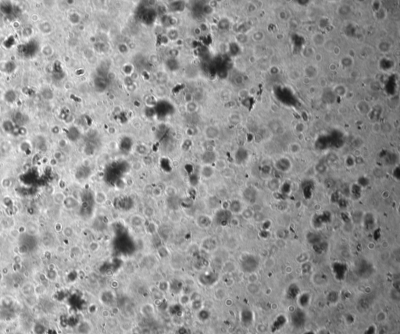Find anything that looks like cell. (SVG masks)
<instances>
[{"instance_id": "cell-19", "label": "cell", "mask_w": 400, "mask_h": 334, "mask_svg": "<svg viewBox=\"0 0 400 334\" xmlns=\"http://www.w3.org/2000/svg\"><path fill=\"white\" fill-rule=\"evenodd\" d=\"M291 183H289L288 181H285L284 183L281 184V187H280L279 189V192L281 193L283 196H287V195H289V194L291 193Z\"/></svg>"}, {"instance_id": "cell-1", "label": "cell", "mask_w": 400, "mask_h": 334, "mask_svg": "<svg viewBox=\"0 0 400 334\" xmlns=\"http://www.w3.org/2000/svg\"><path fill=\"white\" fill-rule=\"evenodd\" d=\"M259 259L255 255H247L242 261V269L249 273H253L259 267Z\"/></svg>"}, {"instance_id": "cell-39", "label": "cell", "mask_w": 400, "mask_h": 334, "mask_svg": "<svg viewBox=\"0 0 400 334\" xmlns=\"http://www.w3.org/2000/svg\"><path fill=\"white\" fill-rule=\"evenodd\" d=\"M375 13H376V18L379 19V20H384V19L386 17L387 13L385 9L381 8L379 10H377V11L375 12Z\"/></svg>"}, {"instance_id": "cell-40", "label": "cell", "mask_w": 400, "mask_h": 334, "mask_svg": "<svg viewBox=\"0 0 400 334\" xmlns=\"http://www.w3.org/2000/svg\"><path fill=\"white\" fill-rule=\"evenodd\" d=\"M264 38V34H263L262 31H256L253 34V36H252V38L255 42H261L262 40Z\"/></svg>"}, {"instance_id": "cell-53", "label": "cell", "mask_w": 400, "mask_h": 334, "mask_svg": "<svg viewBox=\"0 0 400 334\" xmlns=\"http://www.w3.org/2000/svg\"><path fill=\"white\" fill-rule=\"evenodd\" d=\"M137 151L139 154H142V155H146L147 154V149L146 147L143 146V145H141L137 149Z\"/></svg>"}, {"instance_id": "cell-11", "label": "cell", "mask_w": 400, "mask_h": 334, "mask_svg": "<svg viewBox=\"0 0 400 334\" xmlns=\"http://www.w3.org/2000/svg\"><path fill=\"white\" fill-rule=\"evenodd\" d=\"M94 199H95V202H96V204L104 205L107 202L108 197H107L106 193L102 191V190H99V191H96V192L95 196H94Z\"/></svg>"}, {"instance_id": "cell-7", "label": "cell", "mask_w": 400, "mask_h": 334, "mask_svg": "<svg viewBox=\"0 0 400 334\" xmlns=\"http://www.w3.org/2000/svg\"><path fill=\"white\" fill-rule=\"evenodd\" d=\"M243 209H244V208H243L242 202H240L239 200L235 199L230 202L228 211L230 212L231 214H240L242 213Z\"/></svg>"}, {"instance_id": "cell-55", "label": "cell", "mask_w": 400, "mask_h": 334, "mask_svg": "<svg viewBox=\"0 0 400 334\" xmlns=\"http://www.w3.org/2000/svg\"><path fill=\"white\" fill-rule=\"evenodd\" d=\"M304 129H305V127L302 123H299L296 125V130H297L298 132H299V133L302 132V131L304 130Z\"/></svg>"}, {"instance_id": "cell-10", "label": "cell", "mask_w": 400, "mask_h": 334, "mask_svg": "<svg viewBox=\"0 0 400 334\" xmlns=\"http://www.w3.org/2000/svg\"><path fill=\"white\" fill-rule=\"evenodd\" d=\"M310 299H311V296L309 293H303V294H299L298 296V303L299 306L302 308H306L308 306L310 302Z\"/></svg>"}, {"instance_id": "cell-28", "label": "cell", "mask_w": 400, "mask_h": 334, "mask_svg": "<svg viewBox=\"0 0 400 334\" xmlns=\"http://www.w3.org/2000/svg\"><path fill=\"white\" fill-rule=\"evenodd\" d=\"M334 92H335V95H338V96H345V95L347 94V90L346 88L345 87L344 85H337L334 89Z\"/></svg>"}, {"instance_id": "cell-5", "label": "cell", "mask_w": 400, "mask_h": 334, "mask_svg": "<svg viewBox=\"0 0 400 334\" xmlns=\"http://www.w3.org/2000/svg\"><path fill=\"white\" fill-rule=\"evenodd\" d=\"M205 137L209 141H213V140L216 139L220 135V130L218 127L215 126H209L205 128L204 130Z\"/></svg>"}, {"instance_id": "cell-43", "label": "cell", "mask_w": 400, "mask_h": 334, "mask_svg": "<svg viewBox=\"0 0 400 334\" xmlns=\"http://www.w3.org/2000/svg\"><path fill=\"white\" fill-rule=\"evenodd\" d=\"M289 77L291 81H296L300 77V74L297 70H291L289 73Z\"/></svg>"}, {"instance_id": "cell-13", "label": "cell", "mask_w": 400, "mask_h": 334, "mask_svg": "<svg viewBox=\"0 0 400 334\" xmlns=\"http://www.w3.org/2000/svg\"><path fill=\"white\" fill-rule=\"evenodd\" d=\"M281 184H282V183L280 182V180L278 179L273 178L268 181L267 183L268 189L270 190H271V191H273V192L274 193L277 192V191H279Z\"/></svg>"}, {"instance_id": "cell-21", "label": "cell", "mask_w": 400, "mask_h": 334, "mask_svg": "<svg viewBox=\"0 0 400 334\" xmlns=\"http://www.w3.org/2000/svg\"><path fill=\"white\" fill-rule=\"evenodd\" d=\"M236 160L237 162H239V163H242L244 161L246 160V159L248 158V152L245 149H240L238 150L237 153H236Z\"/></svg>"}, {"instance_id": "cell-12", "label": "cell", "mask_w": 400, "mask_h": 334, "mask_svg": "<svg viewBox=\"0 0 400 334\" xmlns=\"http://www.w3.org/2000/svg\"><path fill=\"white\" fill-rule=\"evenodd\" d=\"M300 294V290L299 287L296 284L293 283L289 286V287L287 290V296H289V298L293 299L296 298Z\"/></svg>"}, {"instance_id": "cell-49", "label": "cell", "mask_w": 400, "mask_h": 334, "mask_svg": "<svg viewBox=\"0 0 400 334\" xmlns=\"http://www.w3.org/2000/svg\"><path fill=\"white\" fill-rule=\"evenodd\" d=\"M376 319H377V322L382 323V322H384V321L386 319V315H385V313H384L383 311H381V312H379V313L377 315V316H376Z\"/></svg>"}, {"instance_id": "cell-52", "label": "cell", "mask_w": 400, "mask_h": 334, "mask_svg": "<svg viewBox=\"0 0 400 334\" xmlns=\"http://www.w3.org/2000/svg\"><path fill=\"white\" fill-rule=\"evenodd\" d=\"M372 130L374 133H378L382 130V124L379 123H374L372 126Z\"/></svg>"}, {"instance_id": "cell-9", "label": "cell", "mask_w": 400, "mask_h": 334, "mask_svg": "<svg viewBox=\"0 0 400 334\" xmlns=\"http://www.w3.org/2000/svg\"><path fill=\"white\" fill-rule=\"evenodd\" d=\"M214 172H215V169L213 167L211 166L210 165H204L201 169L200 173H201V176L202 178L208 180V179H210L212 176H213Z\"/></svg>"}, {"instance_id": "cell-8", "label": "cell", "mask_w": 400, "mask_h": 334, "mask_svg": "<svg viewBox=\"0 0 400 334\" xmlns=\"http://www.w3.org/2000/svg\"><path fill=\"white\" fill-rule=\"evenodd\" d=\"M145 222L146 221H145V218L144 216L138 215V214L133 215L130 218V225L135 228L142 227L145 224Z\"/></svg>"}, {"instance_id": "cell-46", "label": "cell", "mask_w": 400, "mask_h": 334, "mask_svg": "<svg viewBox=\"0 0 400 334\" xmlns=\"http://www.w3.org/2000/svg\"><path fill=\"white\" fill-rule=\"evenodd\" d=\"M197 109V105L195 103V102H189L188 104H187V110L189 112V113H192V112H195Z\"/></svg>"}, {"instance_id": "cell-37", "label": "cell", "mask_w": 400, "mask_h": 334, "mask_svg": "<svg viewBox=\"0 0 400 334\" xmlns=\"http://www.w3.org/2000/svg\"><path fill=\"white\" fill-rule=\"evenodd\" d=\"M369 183H370V180H369L367 177H364V176H363V177H360V178L359 179L358 183H357V184H358L360 188H363L369 185Z\"/></svg>"}, {"instance_id": "cell-50", "label": "cell", "mask_w": 400, "mask_h": 334, "mask_svg": "<svg viewBox=\"0 0 400 334\" xmlns=\"http://www.w3.org/2000/svg\"><path fill=\"white\" fill-rule=\"evenodd\" d=\"M316 170L319 173H323L326 171V166L323 163H319L316 166Z\"/></svg>"}, {"instance_id": "cell-18", "label": "cell", "mask_w": 400, "mask_h": 334, "mask_svg": "<svg viewBox=\"0 0 400 334\" xmlns=\"http://www.w3.org/2000/svg\"><path fill=\"white\" fill-rule=\"evenodd\" d=\"M143 216H144L145 219H151L152 218H153V216H155V209L151 205H147L143 209Z\"/></svg>"}, {"instance_id": "cell-4", "label": "cell", "mask_w": 400, "mask_h": 334, "mask_svg": "<svg viewBox=\"0 0 400 334\" xmlns=\"http://www.w3.org/2000/svg\"><path fill=\"white\" fill-rule=\"evenodd\" d=\"M196 223L199 227L202 228V229H206L209 228L213 223V218L211 216L203 214V215H199L196 218Z\"/></svg>"}, {"instance_id": "cell-16", "label": "cell", "mask_w": 400, "mask_h": 334, "mask_svg": "<svg viewBox=\"0 0 400 334\" xmlns=\"http://www.w3.org/2000/svg\"><path fill=\"white\" fill-rule=\"evenodd\" d=\"M356 109L361 114H367L370 112V105L365 101H360L356 104Z\"/></svg>"}, {"instance_id": "cell-23", "label": "cell", "mask_w": 400, "mask_h": 334, "mask_svg": "<svg viewBox=\"0 0 400 334\" xmlns=\"http://www.w3.org/2000/svg\"><path fill=\"white\" fill-rule=\"evenodd\" d=\"M326 281H327L326 275H323L322 273H316L313 275V282L316 285H323L326 283Z\"/></svg>"}, {"instance_id": "cell-14", "label": "cell", "mask_w": 400, "mask_h": 334, "mask_svg": "<svg viewBox=\"0 0 400 334\" xmlns=\"http://www.w3.org/2000/svg\"><path fill=\"white\" fill-rule=\"evenodd\" d=\"M312 223H313V227L316 228V229L322 227L323 224L325 223L323 216H322V214H316L313 216V218L312 219Z\"/></svg>"}, {"instance_id": "cell-56", "label": "cell", "mask_w": 400, "mask_h": 334, "mask_svg": "<svg viewBox=\"0 0 400 334\" xmlns=\"http://www.w3.org/2000/svg\"><path fill=\"white\" fill-rule=\"evenodd\" d=\"M109 148L111 150H116L118 148V144L116 142H110L109 143Z\"/></svg>"}, {"instance_id": "cell-30", "label": "cell", "mask_w": 400, "mask_h": 334, "mask_svg": "<svg viewBox=\"0 0 400 334\" xmlns=\"http://www.w3.org/2000/svg\"><path fill=\"white\" fill-rule=\"evenodd\" d=\"M214 164H215V169H217V170L223 171V169H225L227 168L226 162L223 159H217V160L215 161Z\"/></svg>"}, {"instance_id": "cell-32", "label": "cell", "mask_w": 400, "mask_h": 334, "mask_svg": "<svg viewBox=\"0 0 400 334\" xmlns=\"http://www.w3.org/2000/svg\"><path fill=\"white\" fill-rule=\"evenodd\" d=\"M374 216H373L371 214L367 215L365 218L363 219V222H364L365 226H367V227H369V226H372L374 225Z\"/></svg>"}, {"instance_id": "cell-35", "label": "cell", "mask_w": 400, "mask_h": 334, "mask_svg": "<svg viewBox=\"0 0 400 334\" xmlns=\"http://www.w3.org/2000/svg\"><path fill=\"white\" fill-rule=\"evenodd\" d=\"M100 248V244L97 241H91L89 244V250L91 252H96Z\"/></svg>"}, {"instance_id": "cell-27", "label": "cell", "mask_w": 400, "mask_h": 334, "mask_svg": "<svg viewBox=\"0 0 400 334\" xmlns=\"http://www.w3.org/2000/svg\"><path fill=\"white\" fill-rule=\"evenodd\" d=\"M157 289H158L161 293L163 292H167L170 289V283H168V281L166 280H161L159 282L158 287H157Z\"/></svg>"}, {"instance_id": "cell-57", "label": "cell", "mask_w": 400, "mask_h": 334, "mask_svg": "<svg viewBox=\"0 0 400 334\" xmlns=\"http://www.w3.org/2000/svg\"><path fill=\"white\" fill-rule=\"evenodd\" d=\"M64 234H65V235H67V237H70V236L73 234V230L70 227L66 228L65 230H64Z\"/></svg>"}, {"instance_id": "cell-58", "label": "cell", "mask_w": 400, "mask_h": 334, "mask_svg": "<svg viewBox=\"0 0 400 334\" xmlns=\"http://www.w3.org/2000/svg\"><path fill=\"white\" fill-rule=\"evenodd\" d=\"M286 16H287V14H286V13H285V12L282 11V12H281V13H280V18L281 19H283V20L286 19Z\"/></svg>"}, {"instance_id": "cell-31", "label": "cell", "mask_w": 400, "mask_h": 334, "mask_svg": "<svg viewBox=\"0 0 400 334\" xmlns=\"http://www.w3.org/2000/svg\"><path fill=\"white\" fill-rule=\"evenodd\" d=\"M378 49L382 52H387L391 49V45L388 42H382L378 45Z\"/></svg>"}, {"instance_id": "cell-25", "label": "cell", "mask_w": 400, "mask_h": 334, "mask_svg": "<svg viewBox=\"0 0 400 334\" xmlns=\"http://www.w3.org/2000/svg\"><path fill=\"white\" fill-rule=\"evenodd\" d=\"M226 297V291L222 287H219L215 290L214 291V297L215 299L221 301Z\"/></svg>"}, {"instance_id": "cell-24", "label": "cell", "mask_w": 400, "mask_h": 334, "mask_svg": "<svg viewBox=\"0 0 400 334\" xmlns=\"http://www.w3.org/2000/svg\"><path fill=\"white\" fill-rule=\"evenodd\" d=\"M164 192H165V195L168 197H174L177 195V189L175 188L174 186L169 185L167 187H166Z\"/></svg>"}, {"instance_id": "cell-29", "label": "cell", "mask_w": 400, "mask_h": 334, "mask_svg": "<svg viewBox=\"0 0 400 334\" xmlns=\"http://www.w3.org/2000/svg\"><path fill=\"white\" fill-rule=\"evenodd\" d=\"M351 192L352 195L356 197H360L361 193H362V188H360L358 184H353L351 188Z\"/></svg>"}, {"instance_id": "cell-48", "label": "cell", "mask_w": 400, "mask_h": 334, "mask_svg": "<svg viewBox=\"0 0 400 334\" xmlns=\"http://www.w3.org/2000/svg\"><path fill=\"white\" fill-rule=\"evenodd\" d=\"M230 123H233V124H238L240 122V117L237 114H233L231 116H230Z\"/></svg>"}, {"instance_id": "cell-26", "label": "cell", "mask_w": 400, "mask_h": 334, "mask_svg": "<svg viewBox=\"0 0 400 334\" xmlns=\"http://www.w3.org/2000/svg\"><path fill=\"white\" fill-rule=\"evenodd\" d=\"M222 269L227 273H230V272H232L235 270V265L232 262L228 261V262H226L223 263Z\"/></svg>"}, {"instance_id": "cell-36", "label": "cell", "mask_w": 400, "mask_h": 334, "mask_svg": "<svg viewBox=\"0 0 400 334\" xmlns=\"http://www.w3.org/2000/svg\"><path fill=\"white\" fill-rule=\"evenodd\" d=\"M341 63L345 67H351L352 65L353 60H352V59L351 57H345L341 60Z\"/></svg>"}, {"instance_id": "cell-6", "label": "cell", "mask_w": 400, "mask_h": 334, "mask_svg": "<svg viewBox=\"0 0 400 334\" xmlns=\"http://www.w3.org/2000/svg\"><path fill=\"white\" fill-rule=\"evenodd\" d=\"M275 167H276V169L277 170L285 173V172H288L289 169H291V163L289 159L282 158L278 159L275 163Z\"/></svg>"}, {"instance_id": "cell-15", "label": "cell", "mask_w": 400, "mask_h": 334, "mask_svg": "<svg viewBox=\"0 0 400 334\" xmlns=\"http://www.w3.org/2000/svg\"><path fill=\"white\" fill-rule=\"evenodd\" d=\"M312 40H313V44L316 46H322V45H324L326 42L324 35L323 34H321V33L315 34L312 38Z\"/></svg>"}, {"instance_id": "cell-41", "label": "cell", "mask_w": 400, "mask_h": 334, "mask_svg": "<svg viewBox=\"0 0 400 334\" xmlns=\"http://www.w3.org/2000/svg\"><path fill=\"white\" fill-rule=\"evenodd\" d=\"M312 72L313 73V74H316V73H317V70H316V69L315 68V67H314V66H308V67H306V69H305V74H306V77H309V74H311Z\"/></svg>"}, {"instance_id": "cell-42", "label": "cell", "mask_w": 400, "mask_h": 334, "mask_svg": "<svg viewBox=\"0 0 400 334\" xmlns=\"http://www.w3.org/2000/svg\"><path fill=\"white\" fill-rule=\"evenodd\" d=\"M152 195L156 197H161L162 195H163V190H162L160 188H159V187H156V188H152Z\"/></svg>"}, {"instance_id": "cell-22", "label": "cell", "mask_w": 400, "mask_h": 334, "mask_svg": "<svg viewBox=\"0 0 400 334\" xmlns=\"http://www.w3.org/2000/svg\"><path fill=\"white\" fill-rule=\"evenodd\" d=\"M145 230L149 234H155L158 231V226L153 221H149L145 226Z\"/></svg>"}, {"instance_id": "cell-17", "label": "cell", "mask_w": 400, "mask_h": 334, "mask_svg": "<svg viewBox=\"0 0 400 334\" xmlns=\"http://www.w3.org/2000/svg\"><path fill=\"white\" fill-rule=\"evenodd\" d=\"M313 186H312L311 183H309L306 182V184L302 187V192L303 195L306 199H310L313 196Z\"/></svg>"}, {"instance_id": "cell-47", "label": "cell", "mask_w": 400, "mask_h": 334, "mask_svg": "<svg viewBox=\"0 0 400 334\" xmlns=\"http://www.w3.org/2000/svg\"><path fill=\"white\" fill-rule=\"evenodd\" d=\"M290 149H291V151L292 153L296 154L299 152L300 150H301V147H300L299 144H297V143H294V144H291Z\"/></svg>"}, {"instance_id": "cell-33", "label": "cell", "mask_w": 400, "mask_h": 334, "mask_svg": "<svg viewBox=\"0 0 400 334\" xmlns=\"http://www.w3.org/2000/svg\"><path fill=\"white\" fill-rule=\"evenodd\" d=\"M179 302L181 303V304L182 305H187L189 304V303H191V299H190V296L189 294H182L179 298Z\"/></svg>"}, {"instance_id": "cell-34", "label": "cell", "mask_w": 400, "mask_h": 334, "mask_svg": "<svg viewBox=\"0 0 400 334\" xmlns=\"http://www.w3.org/2000/svg\"><path fill=\"white\" fill-rule=\"evenodd\" d=\"M241 214H242V217H243V218L245 219H247V220H248V219H251V218H252V217H253V214L254 213H253V212L252 211L251 209H243V211L242 212V213Z\"/></svg>"}, {"instance_id": "cell-54", "label": "cell", "mask_w": 400, "mask_h": 334, "mask_svg": "<svg viewBox=\"0 0 400 334\" xmlns=\"http://www.w3.org/2000/svg\"><path fill=\"white\" fill-rule=\"evenodd\" d=\"M132 168L135 171H138V170L142 169V163L140 162H135V163H133Z\"/></svg>"}, {"instance_id": "cell-51", "label": "cell", "mask_w": 400, "mask_h": 334, "mask_svg": "<svg viewBox=\"0 0 400 334\" xmlns=\"http://www.w3.org/2000/svg\"><path fill=\"white\" fill-rule=\"evenodd\" d=\"M252 218L255 219V220L256 221H261V222H263V221L265 220L263 213H261V212H256V213H254Z\"/></svg>"}, {"instance_id": "cell-44", "label": "cell", "mask_w": 400, "mask_h": 334, "mask_svg": "<svg viewBox=\"0 0 400 334\" xmlns=\"http://www.w3.org/2000/svg\"><path fill=\"white\" fill-rule=\"evenodd\" d=\"M248 290L251 294H256L259 291V287L256 284V283H249L248 285Z\"/></svg>"}, {"instance_id": "cell-45", "label": "cell", "mask_w": 400, "mask_h": 334, "mask_svg": "<svg viewBox=\"0 0 400 334\" xmlns=\"http://www.w3.org/2000/svg\"><path fill=\"white\" fill-rule=\"evenodd\" d=\"M313 54L314 50L311 47H306L303 51V56L306 57H310V56H313Z\"/></svg>"}, {"instance_id": "cell-38", "label": "cell", "mask_w": 400, "mask_h": 334, "mask_svg": "<svg viewBox=\"0 0 400 334\" xmlns=\"http://www.w3.org/2000/svg\"><path fill=\"white\" fill-rule=\"evenodd\" d=\"M323 46H324V49H325L327 51L331 52L334 50V49H335L336 45H335V42L330 40V41H328V42H325V43L323 45Z\"/></svg>"}, {"instance_id": "cell-3", "label": "cell", "mask_w": 400, "mask_h": 334, "mask_svg": "<svg viewBox=\"0 0 400 334\" xmlns=\"http://www.w3.org/2000/svg\"><path fill=\"white\" fill-rule=\"evenodd\" d=\"M140 313L142 314L145 318H152L155 316V313H156L155 306L152 303H145L140 307Z\"/></svg>"}, {"instance_id": "cell-20", "label": "cell", "mask_w": 400, "mask_h": 334, "mask_svg": "<svg viewBox=\"0 0 400 334\" xmlns=\"http://www.w3.org/2000/svg\"><path fill=\"white\" fill-rule=\"evenodd\" d=\"M351 6L348 4H342L338 8V13L340 16H348L351 13Z\"/></svg>"}, {"instance_id": "cell-59", "label": "cell", "mask_w": 400, "mask_h": 334, "mask_svg": "<svg viewBox=\"0 0 400 334\" xmlns=\"http://www.w3.org/2000/svg\"><path fill=\"white\" fill-rule=\"evenodd\" d=\"M316 61H321V59H322V56H321L320 54H316Z\"/></svg>"}, {"instance_id": "cell-2", "label": "cell", "mask_w": 400, "mask_h": 334, "mask_svg": "<svg viewBox=\"0 0 400 334\" xmlns=\"http://www.w3.org/2000/svg\"><path fill=\"white\" fill-rule=\"evenodd\" d=\"M243 199L245 202L249 203V204H254L256 203V198H257V191L254 188H247L245 190L243 191Z\"/></svg>"}]
</instances>
